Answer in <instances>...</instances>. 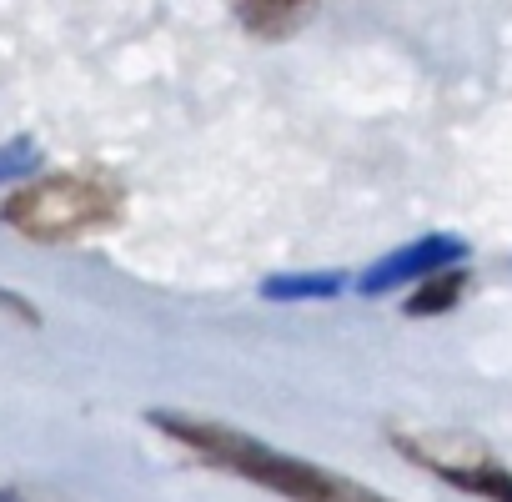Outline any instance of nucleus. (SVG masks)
<instances>
[{
	"instance_id": "nucleus-8",
	"label": "nucleus",
	"mask_w": 512,
	"mask_h": 502,
	"mask_svg": "<svg viewBox=\"0 0 512 502\" xmlns=\"http://www.w3.org/2000/svg\"><path fill=\"white\" fill-rule=\"evenodd\" d=\"M41 171V141L36 136H11L0 141V186H21Z\"/></svg>"
},
{
	"instance_id": "nucleus-7",
	"label": "nucleus",
	"mask_w": 512,
	"mask_h": 502,
	"mask_svg": "<svg viewBox=\"0 0 512 502\" xmlns=\"http://www.w3.org/2000/svg\"><path fill=\"white\" fill-rule=\"evenodd\" d=\"M467 287H472V272H467L462 262H452V267L432 272L427 282L407 287L402 312H407V317H442V312H452V307L467 297Z\"/></svg>"
},
{
	"instance_id": "nucleus-9",
	"label": "nucleus",
	"mask_w": 512,
	"mask_h": 502,
	"mask_svg": "<svg viewBox=\"0 0 512 502\" xmlns=\"http://www.w3.org/2000/svg\"><path fill=\"white\" fill-rule=\"evenodd\" d=\"M0 502H31L21 487H6V482H0Z\"/></svg>"
},
{
	"instance_id": "nucleus-1",
	"label": "nucleus",
	"mask_w": 512,
	"mask_h": 502,
	"mask_svg": "<svg viewBox=\"0 0 512 502\" xmlns=\"http://www.w3.org/2000/svg\"><path fill=\"white\" fill-rule=\"evenodd\" d=\"M146 422L171 437L181 452L241 477V482H256L287 502H397L347 472H332L322 462H307V457H292L262 437H251L241 427H226V422H211V417H191V412H146Z\"/></svg>"
},
{
	"instance_id": "nucleus-4",
	"label": "nucleus",
	"mask_w": 512,
	"mask_h": 502,
	"mask_svg": "<svg viewBox=\"0 0 512 502\" xmlns=\"http://www.w3.org/2000/svg\"><path fill=\"white\" fill-rule=\"evenodd\" d=\"M452 262H467V241L457 231H427V236H412V241L382 251L372 267H362L352 292L357 297H392V292H407V287L427 282L432 272H442Z\"/></svg>"
},
{
	"instance_id": "nucleus-5",
	"label": "nucleus",
	"mask_w": 512,
	"mask_h": 502,
	"mask_svg": "<svg viewBox=\"0 0 512 502\" xmlns=\"http://www.w3.org/2000/svg\"><path fill=\"white\" fill-rule=\"evenodd\" d=\"M317 11V0H236V16L256 41H287Z\"/></svg>"
},
{
	"instance_id": "nucleus-3",
	"label": "nucleus",
	"mask_w": 512,
	"mask_h": 502,
	"mask_svg": "<svg viewBox=\"0 0 512 502\" xmlns=\"http://www.w3.org/2000/svg\"><path fill=\"white\" fill-rule=\"evenodd\" d=\"M387 437L412 467L432 472L437 482L482 502H512V467L482 437L447 432V427H392Z\"/></svg>"
},
{
	"instance_id": "nucleus-6",
	"label": "nucleus",
	"mask_w": 512,
	"mask_h": 502,
	"mask_svg": "<svg viewBox=\"0 0 512 502\" xmlns=\"http://www.w3.org/2000/svg\"><path fill=\"white\" fill-rule=\"evenodd\" d=\"M347 287H352L347 272H277V277L262 282V297L282 302V307H292V302H337Z\"/></svg>"
},
{
	"instance_id": "nucleus-2",
	"label": "nucleus",
	"mask_w": 512,
	"mask_h": 502,
	"mask_svg": "<svg viewBox=\"0 0 512 502\" xmlns=\"http://www.w3.org/2000/svg\"><path fill=\"white\" fill-rule=\"evenodd\" d=\"M121 211H126V186L111 171L71 166V171H36L31 181H21L0 206V226H11L36 246H61L111 231Z\"/></svg>"
}]
</instances>
